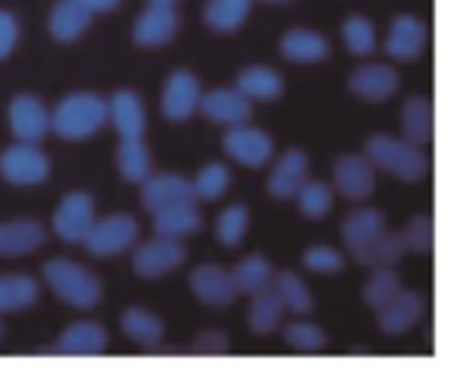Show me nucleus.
Returning <instances> with one entry per match:
<instances>
[{
	"label": "nucleus",
	"mask_w": 457,
	"mask_h": 379,
	"mask_svg": "<svg viewBox=\"0 0 457 379\" xmlns=\"http://www.w3.org/2000/svg\"><path fill=\"white\" fill-rule=\"evenodd\" d=\"M342 239L348 254L363 266H392L404 251L401 235L388 232L379 210H354L345 216Z\"/></svg>",
	"instance_id": "obj_1"
},
{
	"label": "nucleus",
	"mask_w": 457,
	"mask_h": 379,
	"mask_svg": "<svg viewBox=\"0 0 457 379\" xmlns=\"http://www.w3.org/2000/svg\"><path fill=\"white\" fill-rule=\"evenodd\" d=\"M110 120L107 101L95 91H76L66 95L51 114V132H57L63 141H85L97 135Z\"/></svg>",
	"instance_id": "obj_2"
},
{
	"label": "nucleus",
	"mask_w": 457,
	"mask_h": 379,
	"mask_svg": "<svg viewBox=\"0 0 457 379\" xmlns=\"http://www.w3.org/2000/svg\"><path fill=\"white\" fill-rule=\"evenodd\" d=\"M363 157L373 164V170L388 173L401 182H420L429 173V157L423 154V147L392 135H370L363 145Z\"/></svg>",
	"instance_id": "obj_3"
},
{
	"label": "nucleus",
	"mask_w": 457,
	"mask_h": 379,
	"mask_svg": "<svg viewBox=\"0 0 457 379\" xmlns=\"http://www.w3.org/2000/svg\"><path fill=\"white\" fill-rule=\"evenodd\" d=\"M41 276H45L47 289H51L54 295L60 298V301L70 304V307L88 310V307H95V304L104 298L101 279H97L91 270H85L82 264L70 260V257L47 260L45 270H41Z\"/></svg>",
	"instance_id": "obj_4"
},
{
	"label": "nucleus",
	"mask_w": 457,
	"mask_h": 379,
	"mask_svg": "<svg viewBox=\"0 0 457 379\" xmlns=\"http://www.w3.org/2000/svg\"><path fill=\"white\" fill-rule=\"evenodd\" d=\"M135 241H138V220L132 214H110L91 223L82 245L95 257H116V254L129 251Z\"/></svg>",
	"instance_id": "obj_5"
},
{
	"label": "nucleus",
	"mask_w": 457,
	"mask_h": 379,
	"mask_svg": "<svg viewBox=\"0 0 457 379\" xmlns=\"http://www.w3.org/2000/svg\"><path fill=\"white\" fill-rule=\"evenodd\" d=\"M47 176H51V157L38 145L16 141L0 154V179H7L10 185L32 189V185L47 182Z\"/></svg>",
	"instance_id": "obj_6"
},
{
	"label": "nucleus",
	"mask_w": 457,
	"mask_h": 379,
	"mask_svg": "<svg viewBox=\"0 0 457 379\" xmlns=\"http://www.w3.org/2000/svg\"><path fill=\"white\" fill-rule=\"evenodd\" d=\"M222 151L236 160V164L248 166V170H261V166H267L273 160L276 147L273 139L263 129L238 122V126H228L226 139H222Z\"/></svg>",
	"instance_id": "obj_7"
},
{
	"label": "nucleus",
	"mask_w": 457,
	"mask_h": 379,
	"mask_svg": "<svg viewBox=\"0 0 457 379\" xmlns=\"http://www.w3.org/2000/svg\"><path fill=\"white\" fill-rule=\"evenodd\" d=\"M91 223H95V198L85 195V191H70L54 214V232L66 245H82Z\"/></svg>",
	"instance_id": "obj_8"
},
{
	"label": "nucleus",
	"mask_w": 457,
	"mask_h": 379,
	"mask_svg": "<svg viewBox=\"0 0 457 379\" xmlns=\"http://www.w3.org/2000/svg\"><path fill=\"white\" fill-rule=\"evenodd\" d=\"M182 264H185L182 241L163 239V235H157V239L138 245V248H135V254H132L135 273H138V276H145V279H160V276H166V273L179 270Z\"/></svg>",
	"instance_id": "obj_9"
},
{
	"label": "nucleus",
	"mask_w": 457,
	"mask_h": 379,
	"mask_svg": "<svg viewBox=\"0 0 457 379\" xmlns=\"http://www.w3.org/2000/svg\"><path fill=\"white\" fill-rule=\"evenodd\" d=\"M10 129H13L16 141L41 145L51 132V110L35 95H16L10 101Z\"/></svg>",
	"instance_id": "obj_10"
},
{
	"label": "nucleus",
	"mask_w": 457,
	"mask_h": 379,
	"mask_svg": "<svg viewBox=\"0 0 457 379\" xmlns=\"http://www.w3.org/2000/svg\"><path fill=\"white\" fill-rule=\"evenodd\" d=\"M201 82H197L195 72L176 70L163 85V101L160 110L170 122H185L191 114H197V104H201Z\"/></svg>",
	"instance_id": "obj_11"
},
{
	"label": "nucleus",
	"mask_w": 457,
	"mask_h": 379,
	"mask_svg": "<svg viewBox=\"0 0 457 379\" xmlns=\"http://www.w3.org/2000/svg\"><path fill=\"white\" fill-rule=\"evenodd\" d=\"M332 179H336L338 195L348 198V201H367L376 189V170L363 154H345V157H338Z\"/></svg>",
	"instance_id": "obj_12"
},
{
	"label": "nucleus",
	"mask_w": 457,
	"mask_h": 379,
	"mask_svg": "<svg viewBox=\"0 0 457 379\" xmlns=\"http://www.w3.org/2000/svg\"><path fill=\"white\" fill-rule=\"evenodd\" d=\"M185 201H197L195 198V185L188 182L179 173H157V176H147L141 182V204H145L151 214L163 207H172V204H185Z\"/></svg>",
	"instance_id": "obj_13"
},
{
	"label": "nucleus",
	"mask_w": 457,
	"mask_h": 379,
	"mask_svg": "<svg viewBox=\"0 0 457 379\" xmlns=\"http://www.w3.org/2000/svg\"><path fill=\"white\" fill-rule=\"evenodd\" d=\"M426 38H429L426 22H420L417 16H395L386 38V54L398 63H413L423 57Z\"/></svg>",
	"instance_id": "obj_14"
},
{
	"label": "nucleus",
	"mask_w": 457,
	"mask_h": 379,
	"mask_svg": "<svg viewBox=\"0 0 457 379\" xmlns=\"http://www.w3.org/2000/svg\"><path fill=\"white\" fill-rule=\"evenodd\" d=\"M107 329L101 323L82 320L63 329V335L54 345V354H63V358H101V354H107Z\"/></svg>",
	"instance_id": "obj_15"
},
{
	"label": "nucleus",
	"mask_w": 457,
	"mask_h": 379,
	"mask_svg": "<svg viewBox=\"0 0 457 379\" xmlns=\"http://www.w3.org/2000/svg\"><path fill=\"white\" fill-rule=\"evenodd\" d=\"M179 32V13L176 7H163V4H151L145 13L135 20L132 41L138 47H163L176 38Z\"/></svg>",
	"instance_id": "obj_16"
},
{
	"label": "nucleus",
	"mask_w": 457,
	"mask_h": 379,
	"mask_svg": "<svg viewBox=\"0 0 457 379\" xmlns=\"http://www.w3.org/2000/svg\"><path fill=\"white\" fill-rule=\"evenodd\" d=\"M197 110H201L210 122H220V126H238V122L251 120V101L238 88L207 91V95H201Z\"/></svg>",
	"instance_id": "obj_17"
},
{
	"label": "nucleus",
	"mask_w": 457,
	"mask_h": 379,
	"mask_svg": "<svg viewBox=\"0 0 457 379\" xmlns=\"http://www.w3.org/2000/svg\"><path fill=\"white\" fill-rule=\"evenodd\" d=\"M188 285L197 301L210 304V307H226V304H232L238 295L232 276L216 264H201L197 270H191Z\"/></svg>",
	"instance_id": "obj_18"
},
{
	"label": "nucleus",
	"mask_w": 457,
	"mask_h": 379,
	"mask_svg": "<svg viewBox=\"0 0 457 379\" xmlns=\"http://www.w3.org/2000/svg\"><path fill=\"white\" fill-rule=\"evenodd\" d=\"M398 85H401L398 72L388 63L357 66L348 79V88L354 91L357 97H363V101H388V97L398 91Z\"/></svg>",
	"instance_id": "obj_19"
},
{
	"label": "nucleus",
	"mask_w": 457,
	"mask_h": 379,
	"mask_svg": "<svg viewBox=\"0 0 457 379\" xmlns=\"http://www.w3.org/2000/svg\"><path fill=\"white\" fill-rule=\"evenodd\" d=\"M107 110H110V122H113V129L120 132V139H145L147 114H145L141 97L135 95L132 88L113 91V97L107 101Z\"/></svg>",
	"instance_id": "obj_20"
},
{
	"label": "nucleus",
	"mask_w": 457,
	"mask_h": 379,
	"mask_svg": "<svg viewBox=\"0 0 457 379\" xmlns=\"http://www.w3.org/2000/svg\"><path fill=\"white\" fill-rule=\"evenodd\" d=\"M423 310H426L423 295L401 289L392 301H386L379 307V329L386 335H401V333H407L420 316H423Z\"/></svg>",
	"instance_id": "obj_21"
},
{
	"label": "nucleus",
	"mask_w": 457,
	"mask_h": 379,
	"mask_svg": "<svg viewBox=\"0 0 457 379\" xmlns=\"http://www.w3.org/2000/svg\"><path fill=\"white\" fill-rule=\"evenodd\" d=\"M304 182H307V154L301 151V147H292V151L282 154L279 164L273 166L267 189L273 198L288 201V198H295V191H298Z\"/></svg>",
	"instance_id": "obj_22"
},
{
	"label": "nucleus",
	"mask_w": 457,
	"mask_h": 379,
	"mask_svg": "<svg viewBox=\"0 0 457 379\" xmlns=\"http://www.w3.org/2000/svg\"><path fill=\"white\" fill-rule=\"evenodd\" d=\"M45 245V226L38 220L0 223V257H22Z\"/></svg>",
	"instance_id": "obj_23"
},
{
	"label": "nucleus",
	"mask_w": 457,
	"mask_h": 379,
	"mask_svg": "<svg viewBox=\"0 0 457 379\" xmlns=\"http://www.w3.org/2000/svg\"><path fill=\"white\" fill-rule=\"evenodd\" d=\"M201 229V214H197V201L172 204L154 214V235H163V239H185V235H195Z\"/></svg>",
	"instance_id": "obj_24"
},
{
	"label": "nucleus",
	"mask_w": 457,
	"mask_h": 379,
	"mask_svg": "<svg viewBox=\"0 0 457 379\" xmlns=\"http://www.w3.org/2000/svg\"><path fill=\"white\" fill-rule=\"evenodd\" d=\"M279 51L292 63H320L329 54V41L313 29H288L279 41Z\"/></svg>",
	"instance_id": "obj_25"
},
{
	"label": "nucleus",
	"mask_w": 457,
	"mask_h": 379,
	"mask_svg": "<svg viewBox=\"0 0 457 379\" xmlns=\"http://www.w3.org/2000/svg\"><path fill=\"white\" fill-rule=\"evenodd\" d=\"M91 10L85 7L82 0H57L51 10V35L63 45L76 41L85 29L91 26Z\"/></svg>",
	"instance_id": "obj_26"
},
{
	"label": "nucleus",
	"mask_w": 457,
	"mask_h": 379,
	"mask_svg": "<svg viewBox=\"0 0 457 379\" xmlns=\"http://www.w3.org/2000/svg\"><path fill=\"white\" fill-rule=\"evenodd\" d=\"M251 7H254V0H207L204 4V22L213 32L228 35L245 26V20L251 16Z\"/></svg>",
	"instance_id": "obj_27"
},
{
	"label": "nucleus",
	"mask_w": 457,
	"mask_h": 379,
	"mask_svg": "<svg viewBox=\"0 0 457 379\" xmlns=\"http://www.w3.org/2000/svg\"><path fill=\"white\" fill-rule=\"evenodd\" d=\"M236 88L254 104V101H276L282 95V88H286V82L270 66H248V70L238 72Z\"/></svg>",
	"instance_id": "obj_28"
},
{
	"label": "nucleus",
	"mask_w": 457,
	"mask_h": 379,
	"mask_svg": "<svg viewBox=\"0 0 457 379\" xmlns=\"http://www.w3.org/2000/svg\"><path fill=\"white\" fill-rule=\"evenodd\" d=\"M38 282L26 273H4L0 276V314H16L38 301Z\"/></svg>",
	"instance_id": "obj_29"
},
{
	"label": "nucleus",
	"mask_w": 457,
	"mask_h": 379,
	"mask_svg": "<svg viewBox=\"0 0 457 379\" xmlns=\"http://www.w3.org/2000/svg\"><path fill=\"white\" fill-rule=\"evenodd\" d=\"M401 129H404V139L411 145H429L432 141V101L423 95L407 97V104L401 107Z\"/></svg>",
	"instance_id": "obj_30"
},
{
	"label": "nucleus",
	"mask_w": 457,
	"mask_h": 379,
	"mask_svg": "<svg viewBox=\"0 0 457 379\" xmlns=\"http://www.w3.org/2000/svg\"><path fill=\"white\" fill-rule=\"evenodd\" d=\"M116 166H120V176L135 185H141L154 173L151 151H147V145L141 139L120 141V147H116Z\"/></svg>",
	"instance_id": "obj_31"
},
{
	"label": "nucleus",
	"mask_w": 457,
	"mask_h": 379,
	"mask_svg": "<svg viewBox=\"0 0 457 379\" xmlns=\"http://www.w3.org/2000/svg\"><path fill=\"white\" fill-rule=\"evenodd\" d=\"M228 276H232V282H236V291H242V295H257V291L273 285L276 270L263 254H251V257H245Z\"/></svg>",
	"instance_id": "obj_32"
},
{
	"label": "nucleus",
	"mask_w": 457,
	"mask_h": 379,
	"mask_svg": "<svg viewBox=\"0 0 457 379\" xmlns=\"http://www.w3.org/2000/svg\"><path fill=\"white\" fill-rule=\"evenodd\" d=\"M122 333L138 345L157 348L160 339H163V320L145 307H126L122 310Z\"/></svg>",
	"instance_id": "obj_33"
},
{
	"label": "nucleus",
	"mask_w": 457,
	"mask_h": 379,
	"mask_svg": "<svg viewBox=\"0 0 457 379\" xmlns=\"http://www.w3.org/2000/svg\"><path fill=\"white\" fill-rule=\"evenodd\" d=\"M279 320H282V301H279V295H276L273 285L257 291V295H251L248 326L254 329L257 335H270L276 326H279Z\"/></svg>",
	"instance_id": "obj_34"
},
{
	"label": "nucleus",
	"mask_w": 457,
	"mask_h": 379,
	"mask_svg": "<svg viewBox=\"0 0 457 379\" xmlns=\"http://www.w3.org/2000/svg\"><path fill=\"white\" fill-rule=\"evenodd\" d=\"M273 289H276V295H279L282 307L292 310V314H311L313 310V295H311V289L301 282L298 273H292V270L276 273Z\"/></svg>",
	"instance_id": "obj_35"
},
{
	"label": "nucleus",
	"mask_w": 457,
	"mask_h": 379,
	"mask_svg": "<svg viewBox=\"0 0 457 379\" xmlns=\"http://www.w3.org/2000/svg\"><path fill=\"white\" fill-rule=\"evenodd\" d=\"M248 207L245 204H232V207H226L220 216H216V239H220V245L226 248H238L242 245V239L248 235Z\"/></svg>",
	"instance_id": "obj_36"
},
{
	"label": "nucleus",
	"mask_w": 457,
	"mask_h": 379,
	"mask_svg": "<svg viewBox=\"0 0 457 379\" xmlns=\"http://www.w3.org/2000/svg\"><path fill=\"white\" fill-rule=\"evenodd\" d=\"M401 291V279L392 266H373V276L370 282L363 285V301L370 304L373 310H379L386 301H392L395 295Z\"/></svg>",
	"instance_id": "obj_37"
},
{
	"label": "nucleus",
	"mask_w": 457,
	"mask_h": 379,
	"mask_svg": "<svg viewBox=\"0 0 457 379\" xmlns=\"http://www.w3.org/2000/svg\"><path fill=\"white\" fill-rule=\"evenodd\" d=\"M342 38L354 57H370L376 51V29L367 16H348L342 26Z\"/></svg>",
	"instance_id": "obj_38"
},
{
	"label": "nucleus",
	"mask_w": 457,
	"mask_h": 379,
	"mask_svg": "<svg viewBox=\"0 0 457 379\" xmlns=\"http://www.w3.org/2000/svg\"><path fill=\"white\" fill-rule=\"evenodd\" d=\"M295 201H298L301 216H307V220H323L332 210V189L323 182H304L295 191Z\"/></svg>",
	"instance_id": "obj_39"
},
{
	"label": "nucleus",
	"mask_w": 457,
	"mask_h": 379,
	"mask_svg": "<svg viewBox=\"0 0 457 379\" xmlns=\"http://www.w3.org/2000/svg\"><path fill=\"white\" fill-rule=\"evenodd\" d=\"M228 182H232V173H228L226 164H207L191 185H195L197 201H216L228 189Z\"/></svg>",
	"instance_id": "obj_40"
},
{
	"label": "nucleus",
	"mask_w": 457,
	"mask_h": 379,
	"mask_svg": "<svg viewBox=\"0 0 457 379\" xmlns=\"http://www.w3.org/2000/svg\"><path fill=\"white\" fill-rule=\"evenodd\" d=\"M286 339L288 345L295 348V351H304V354H317L326 348V335L320 326H313V323L307 320H295L286 326Z\"/></svg>",
	"instance_id": "obj_41"
},
{
	"label": "nucleus",
	"mask_w": 457,
	"mask_h": 379,
	"mask_svg": "<svg viewBox=\"0 0 457 379\" xmlns=\"http://www.w3.org/2000/svg\"><path fill=\"white\" fill-rule=\"evenodd\" d=\"M401 241H404V248H411V251L429 254L432 245H436V223H432V216L429 214L413 216L404 232H401Z\"/></svg>",
	"instance_id": "obj_42"
},
{
	"label": "nucleus",
	"mask_w": 457,
	"mask_h": 379,
	"mask_svg": "<svg viewBox=\"0 0 457 379\" xmlns=\"http://www.w3.org/2000/svg\"><path fill=\"white\" fill-rule=\"evenodd\" d=\"M301 264L313 273H342L345 270V257L336 251V248H326V245H313L301 254Z\"/></svg>",
	"instance_id": "obj_43"
},
{
	"label": "nucleus",
	"mask_w": 457,
	"mask_h": 379,
	"mask_svg": "<svg viewBox=\"0 0 457 379\" xmlns=\"http://www.w3.org/2000/svg\"><path fill=\"white\" fill-rule=\"evenodd\" d=\"M20 41V20L10 10H0V60H7Z\"/></svg>",
	"instance_id": "obj_44"
},
{
	"label": "nucleus",
	"mask_w": 457,
	"mask_h": 379,
	"mask_svg": "<svg viewBox=\"0 0 457 379\" xmlns=\"http://www.w3.org/2000/svg\"><path fill=\"white\" fill-rule=\"evenodd\" d=\"M195 351L197 354H228L232 351V345L226 341V335H220V333H201L197 335V341H195Z\"/></svg>",
	"instance_id": "obj_45"
},
{
	"label": "nucleus",
	"mask_w": 457,
	"mask_h": 379,
	"mask_svg": "<svg viewBox=\"0 0 457 379\" xmlns=\"http://www.w3.org/2000/svg\"><path fill=\"white\" fill-rule=\"evenodd\" d=\"M82 4L91 10V13H110V10L120 7L122 0H82Z\"/></svg>",
	"instance_id": "obj_46"
},
{
	"label": "nucleus",
	"mask_w": 457,
	"mask_h": 379,
	"mask_svg": "<svg viewBox=\"0 0 457 379\" xmlns=\"http://www.w3.org/2000/svg\"><path fill=\"white\" fill-rule=\"evenodd\" d=\"M151 4H163V7H176L179 0H151Z\"/></svg>",
	"instance_id": "obj_47"
},
{
	"label": "nucleus",
	"mask_w": 457,
	"mask_h": 379,
	"mask_svg": "<svg viewBox=\"0 0 457 379\" xmlns=\"http://www.w3.org/2000/svg\"><path fill=\"white\" fill-rule=\"evenodd\" d=\"M267 4H286V0H267Z\"/></svg>",
	"instance_id": "obj_48"
},
{
	"label": "nucleus",
	"mask_w": 457,
	"mask_h": 379,
	"mask_svg": "<svg viewBox=\"0 0 457 379\" xmlns=\"http://www.w3.org/2000/svg\"><path fill=\"white\" fill-rule=\"evenodd\" d=\"M0 335H4V326H0Z\"/></svg>",
	"instance_id": "obj_49"
}]
</instances>
